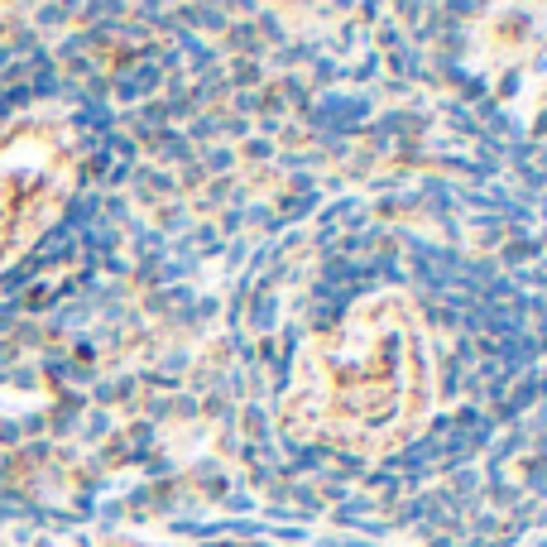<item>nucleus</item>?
<instances>
[{
    "label": "nucleus",
    "instance_id": "nucleus-1",
    "mask_svg": "<svg viewBox=\"0 0 547 547\" xmlns=\"http://www.w3.org/2000/svg\"><path fill=\"white\" fill-rule=\"evenodd\" d=\"M427 403L423 327L408 303L384 293L303 346L283 389V432L346 456H389L423 427Z\"/></svg>",
    "mask_w": 547,
    "mask_h": 547
},
{
    "label": "nucleus",
    "instance_id": "nucleus-2",
    "mask_svg": "<svg viewBox=\"0 0 547 547\" xmlns=\"http://www.w3.org/2000/svg\"><path fill=\"white\" fill-rule=\"evenodd\" d=\"M73 187L67 145L49 130H15L0 139V265L44 231Z\"/></svg>",
    "mask_w": 547,
    "mask_h": 547
}]
</instances>
